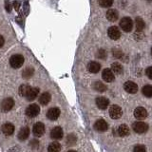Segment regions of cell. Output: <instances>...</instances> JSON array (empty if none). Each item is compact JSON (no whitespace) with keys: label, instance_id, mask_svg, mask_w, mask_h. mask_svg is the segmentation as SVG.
I'll return each instance as SVG.
<instances>
[{"label":"cell","instance_id":"cell-1","mask_svg":"<svg viewBox=\"0 0 152 152\" xmlns=\"http://www.w3.org/2000/svg\"><path fill=\"white\" fill-rule=\"evenodd\" d=\"M24 61H25V59H24L23 55L14 54L10 58V65H11L12 68L13 69H19L24 64Z\"/></svg>","mask_w":152,"mask_h":152},{"label":"cell","instance_id":"cell-2","mask_svg":"<svg viewBox=\"0 0 152 152\" xmlns=\"http://www.w3.org/2000/svg\"><path fill=\"white\" fill-rule=\"evenodd\" d=\"M132 128L136 133L138 134H142V133H145L147 130H148V125L145 122H135L132 125Z\"/></svg>","mask_w":152,"mask_h":152},{"label":"cell","instance_id":"cell-3","mask_svg":"<svg viewBox=\"0 0 152 152\" xmlns=\"http://www.w3.org/2000/svg\"><path fill=\"white\" fill-rule=\"evenodd\" d=\"M39 113H40V107L37 104H31L26 109V115L30 118H34L39 115Z\"/></svg>","mask_w":152,"mask_h":152},{"label":"cell","instance_id":"cell-4","mask_svg":"<svg viewBox=\"0 0 152 152\" xmlns=\"http://www.w3.org/2000/svg\"><path fill=\"white\" fill-rule=\"evenodd\" d=\"M120 27L124 31L129 32L133 28V21L129 17H124L120 21Z\"/></svg>","mask_w":152,"mask_h":152},{"label":"cell","instance_id":"cell-5","mask_svg":"<svg viewBox=\"0 0 152 152\" xmlns=\"http://www.w3.org/2000/svg\"><path fill=\"white\" fill-rule=\"evenodd\" d=\"M109 115H110V117L114 119V120L121 118L123 115L122 108L119 106H117V104H112L110 108H109Z\"/></svg>","mask_w":152,"mask_h":152},{"label":"cell","instance_id":"cell-6","mask_svg":"<svg viewBox=\"0 0 152 152\" xmlns=\"http://www.w3.org/2000/svg\"><path fill=\"white\" fill-rule=\"evenodd\" d=\"M60 109L58 107H51L47 111V118L50 121H55L60 116Z\"/></svg>","mask_w":152,"mask_h":152},{"label":"cell","instance_id":"cell-7","mask_svg":"<svg viewBox=\"0 0 152 152\" xmlns=\"http://www.w3.org/2000/svg\"><path fill=\"white\" fill-rule=\"evenodd\" d=\"M14 101L12 98H6L4 99L1 103V110L4 112H8L13 107Z\"/></svg>","mask_w":152,"mask_h":152},{"label":"cell","instance_id":"cell-8","mask_svg":"<svg viewBox=\"0 0 152 152\" xmlns=\"http://www.w3.org/2000/svg\"><path fill=\"white\" fill-rule=\"evenodd\" d=\"M107 34L109 38H111L112 40H118L121 36V31L119 30V28L116 26H112L108 28L107 30Z\"/></svg>","mask_w":152,"mask_h":152},{"label":"cell","instance_id":"cell-9","mask_svg":"<svg viewBox=\"0 0 152 152\" xmlns=\"http://www.w3.org/2000/svg\"><path fill=\"white\" fill-rule=\"evenodd\" d=\"M32 132H33V135H34V136L41 137L45 133V126H44V124L41 123V122L36 123L35 125L33 126Z\"/></svg>","mask_w":152,"mask_h":152},{"label":"cell","instance_id":"cell-10","mask_svg":"<svg viewBox=\"0 0 152 152\" xmlns=\"http://www.w3.org/2000/svg\"><path fill=\"white\" fill-rule=\"evenodd\" d=\"M94 128L99 132H104L107 131L108 128V125L107 123L104 120V119H99L94 124Z\"/></svg>","mask_w":152,"mask_h":152},{"label":"cell","instance_id":"cell-11","mask_svg":"<svg viewBox=\"0 0 152 152\" xmlns=\"http://www.w3.org/2000/svg\"><path fill=\"white\" fill-rule=\"evenodd\" d=\"M63 136H64V132L62 127L60 126H55L50 131V137L53 140H60L63 138Z\"/></svg>","mask_w":152,"mask_h":152},{"label":"cell","instance_id":"cell-12","mask_svg":"<svg viewBox=\"0 0 152 152\" xmlns=\"http://www.w3.org/2000/svg\"><path fill=\"white\" fill-rule=\"evenodd\" d=\"M124 88H125V90L126 92L131 93V94H134L138 91L137 84L132 82V81H127V82H126L125 85H124Z\"/></svg>","mask_w":152,"mask_h":152},{"label":"cell","instance_id":"cell-13","mask_svg":"<svg viewBox=\"0 0 152 152\" xmlns=\"http://www.w3.org/2000/svg\"><path fill=\"white\" fill-rule=\"evenodd\" d=\"M102 77L103 79L107 83H111L114 81L115 77H114V73L110 69H104L102 72Z\"/></svg>","mask_w":152,"mask_h":152},{"label":"cell","instance_id":"cell-14","mask_svg":"<svg viewBox=\"0 0 152 152\" xmlns=\"http://www.w3.org/2000/svg\"><path fill=\"white\" fill-rule=\"evenodd\" d=\"M134 116L138 120H144L147 116V111L145 110V108L139 107L134 110Z\"/></svg>","mask_w":152,"mask_h":152},{"label":"cell","instance_id":"cell-15","mask_svg":"<svg viewBox=\"0 0 152 152\" xmlns=\"http://www.w3.org/2000/svg\"><path fill=\"white\" fill-rule=\"evenodd\" d=\"M96 104L100 109H106L108 107L109 101H108L107 98L100 96V97L96 98Z\"/></svg>","mask_w":152,"mask_h":152},{"label":"cell","instance_id":"cell-16","mask_svg":"<svg viewBox=\"0 0 152 152\" xmlns=\"http://www.w3.org/2000/svg\"><path fill=\"white\" fill-rule=\"evenodd\" d=\"M1 129H2V132L4 133L5 135L10 136V135L13 134V132H14V126L12 125V124H11V123H5L4 125L2 126Z\"/></svg>","mask_w":152,"mask_h":152},{"label":"cell","instance_id":"cell-17","mask_svg":"<svg viewBox=\"0 0 152 152\" xmlns=\"http://www.w3.org/2000/svg\"><path fill=\"white\" fill-rule=\"evenodd\" d=\"M119 17V12L115 9H110L107 12V18L108 21L115 22Z\"/></svg>","mask_w":152,"mask_h":152},{"label":"cell","instance_id":"cell-18","mask_svg":"<svg viewBox=\"0 0 152 152\" xmlns=\"http://www.w3.org/2000/svg\"><path fill=\"white\" fill-rule=\"evenodd\" d=\"M30 128L28 126H25V127H22L20 131L18 132V139L20 141H25L26 139H28V136H30Z\"/></svg>","mask_w":152,"mask_h":152},{"label":"cell","instance_id":"cell-19","mask_svg":"<svg viewBox=\"0 0 152 152\" xmlns=\"http://www.w3.org/2000/svg\"><path fill=\"white\" fill-rule=\"evenodd\" d=\"M39 88H31L30 89V91H28V93L27 94V100L28 101H33L37 96H38V94H39Z\"/></svg>","mask_w":152,"mask_h":152},{"label":"cell","instance_id":"cell-20","mask_svg":"<svg viewBox=\"0 0 152 152\" xmlns=\"http://www.w3.org/2000/svg\"><path fill=\"white\" fill-rule=\"evenodd\" d=\"M117 134L120 137H126L129 134V127L126 125H121L117 128Z\"/></svg>","mask_w":152,"mask_h":152},{"label":"cell","instance_id":"cell-21","mask_svg":"<svg viewBox=\"0 0 152 152\" xmlns=\"http://www.w3.org/2000/svg\"><path fill=\"white\" fill-rule=\"evenodd\" d=\"M88 69L89 70V72H91V73H97L99 72V70L101 69V65L97 63V62L92 61L88 64Z\"/></svg>","mask_w":152,"mask_h":152},{"label":"cell","instance_id":"cell-22","mask_svg":"<svg viewBox=\"0 0 152 152\" xmlns=\"http://www.w3.org/2000/svg\"><path fill=\"white\" fill-rule=\"evenodd\" d=\"M50 100H51L50 94L49 92H44V93H42L40 95V97H39V103L41 104H43V106H46V104H48L50 102Z\"/></svg>","mask_w":152,"mask_h":152},{"label":"cell","instance_id":"cell-23","mask_svg":"<svg viewBox=\"0 0 152 152\" xmlns=\"http://www.w3.org/2000/svg\"><path fill=\"white\" fill-rule=\"evenodd\" d=\"M60 150H61V145L56 141L50 142L49 146H48V151L49 152H60Z\"/></svg>","mask_w":152,"mask_h":152},{"label":"cell","instance_id":"cell-24","mask_svg":"<svg viewBox=\"0 0 152 152\" xmlns=\"http://www.w3.org/2000/svg\"><path fill=\"white\" fill-rule=\"evenodd\" d=\"M111 70L113 73H117V74H121L123 73V66L120 64V63H113L111 65Z\"/></svg>","mask_w":152,"mask_h":152},{"label":"cell","instance_id":"cell-25","mask_svg":"<svg viewBox=\"0 0 152 152\" xmlns=\"http://www.w3.org/2000/svg\"><path fill=\"white\" fill-rule=\"evenodd\" d=\"M135 26H136V28H137L138 31H142L145 27V21L142 20L141 17H137L136 20H135Z\"/></svg>","mask_w":152,"mask_h":152},{"label":"cell","instance_id":"cell-26","mask_svg":"<svg viewBox=\"0 0 152 152\" xmlns=\"http://www.w3.org/2000/svg\"><path fill=\"white\" fill-rule=\"evenodd\" d=\"M142 92L145 97H152V86L151 85H145L144 88H142Z\"/></svg>","mask_w":152,"mask_h":152},{"label":"cell","instance_id":"cell-27","mask_svg":"<svg viewBox=\"0 0 152 152\" xmlns=\"http://www.w3.org/2000/svg\"><path fill=\"white\" fill-rule=\"evenodd\" d=\"M31 88L28 85H22V86H20V88H19V94H20L21 96L26 97Z\"/></svg>","mask_w":152,"mask_h":152},{"label":"cell","instance_id":"cell-28","mask_svg":"<svg viewBox=\"0 0 152 152\" xmlns=\"http://www.w3.org/2000/svg\"><path fill=\"white\" fill-rule=\"evenodd\" d=\"M33 73H34V69H33L32 68H27V69H25L23 70L22 76H23V78L28 79L33 75Z\"/></svg>","mask_w":152,"mask_h":152},{"label":"cell","instance_id":"cell-29","mask_svg":"<svg viewBox=\"0 0 152 152\" xmlns=\"http://www.w3.org/2000/svg\"><path fill=\"white\" fill-rule=\"evenodd\" d=\"M94 88L96 89L97 91H100V92H104L107 90V87L102 82H100V81H98V82H96L94 84Z\"/></svg>","mask_w":152,"mask_h":152},{"label":"cell","instance_id":"cell-30","mask_svg":"<svg viewBox=\"0 0 152 152\" xmlns=\"http://www.w3.org/2000/svg\"><path fill=\"white\" fill-rule=\"evenodd\" d=\"M99 5L103 8H109L112 6L113 0H98Z\"/></svg>","mask_w":152,"mask_h":152},{"label":"cell","instance_id":"cell-31","mask_svg":"<svg viewBox=\"0 0 152 152\" xmlns=\"http://www.w3.org/2000/svg\"><path fill=\"white\" fill-rule=\"evenodd\" d=\"M75 142H76V136L73 134L69 135L68 138H66V144L69 145H72L75 144Z\"/></svg>","mask_w":152,"mask_h":152},{"label":"cell","instance_id":"cell-32","mask_svg":"<svg viewBox=\"0 0 152 152\" xmlns=\"http://www.w3.org/2000/svg\"><path fill=\"white\" fill-rule=\"evenodd\" d=\"M146 149L145 145H137L134 146V149H133V152H145Z\"/></svg>","mask_w":152,"mask_h":152},{"label":"cell","instance_id":"cell-33","mask_svg":"<svg viewBox=\"0 0 152 152\" xmlns=\"http://www.w3.org/2000/svg\"><path fill=\"white\" fill-rule=\"evenodd\" d=\"M113 55H114V57H116V58H121V57L123 56V52H122V50H118V49H114L113 50Z\"/></svg>","mask_w":152,"mask_h":152},{"label":"cell","instance_id":"cell-34","mask_svg":"<svg viewBox=\"0 0 152 152\" xmlns=\"http://www.w3.org/2000/svg\"><path fill=\"white\" fill-rule=\"evenodd\" d=\"M97 56L99 57V58H101V59L106 58V56H107V52H106V50H100L98 51Z\"/></svg>","mask_w":152,"mask_h":152},{"label":"cell","instance_id":"cell-35","mask_svg":"<svg viewBox=\"0 0 152 152\" xmlns=\"http://www.w3.org/2000/svg\"><path fill=\"white\" fill-rule=\"evenodd\" d=\"M145 74H146L147 77L152 80V66H149V68H147V69H146V70H145Z\"/></svg>","mask_w":152,"mask_h":152},{"label":"cell","instance_id":"cell-36","mask_svg":"<svg viewBox=\"0 0 152 152\" xmlns=\"http://www.w3.org/2000/svg\"><path fill=\"white\" fill-rule=\"evenodd\" d=\"M5 8H6V11L8 12H10L12 11V5H11V3H10L9 0H6V1H5Z\"/></svg>","mask_w":152,"mask_h":152},{"label":"cell","instance_id":"cell-37","mask_svg":"<svg viewBox=\"0 0 152 152\" xmlns=\"http://www.w3.org/2000/svg\"><path fill=\"white\" fill-rule=\"evenodd\" d=\"M134 36H135V38L137 40H141V39H142V37H144V34H142V31H136L135 32V34H134Z\"/></svg>","mask_w":152,"mask_h":152},{"label":"cell","instance_id":"cell-38","mask_svg":"<svg viewBox=\"0 0 152 152\" xmlns=\"http://www.w3.org/2000/svg\"><path fill=\"white\" fill-rule=\"evenodd\" d=\"M31 147H33V148H37V147L39 146V142L37 140H32L31 142Z\"/></svg>","mask_w":152,"mask_h":152},{"label":"cell","instance_id":"cell-39","mask_svg":"<svg viewBox=\"0 0 152 152\" xmlns=\"http://www.w3.org/2000/svg\"><path fill=\"white\" fill-rule=\"evenodd\" d=\"M19 7H20V3L17 2V1H14V8H15L16 11L19 10Z\"/></svg>","mask_w":152,"mask_h":152},{"label":"cell","instance_id":"cell-40","mask_svg":"<svg viewBox=\"0 0 152 152\" xmlns=\"http://www.w3.org/2000/svg\"><path fill=\"white\" fill-rule=\"evenodd\" d=\"M5 43V40H4V37L3 36H0V48H1Z\"/></svg>","mask_w":152,"mask_h":152},{"label":"cell","instance_id":"cell-41","mask_svg":"<svg viewBox=\"0 0 152 152\" xmlns=\"http://www.w3.org/2000/svg\"><path fill=\"white\" fill-rule=\"evenodd\" d=\"M68 152H77V151H76V150H73V149H71V150H69Z\"/></svg>","mask_w":152,"mask_h":152},{"label":"cell","instance_id":"cell-42","mask_svg":"<svg viewBox=\"0 0 152 152\" xmlns=\"http://www.w3.org/2000/svg\"><path fill=\"white\" fill-rule=\"evenodd\" d=\"M147 1H152V0H147Z\"/></svg>","mask_w":152,"mask_h":152},{"label":"cell","instance_id":"cell-43","mask_svg":"<svg viewBox=\"0 0 152 152\" xmlns=\"http://www.w3.org/2000/svg\"><path fill=\"white\" fill-rule=\"evenodd\" d=\"M151 54H152V49H151Z\"/></svg>","mask_w":152,"mask_h":152}]
</instances>
